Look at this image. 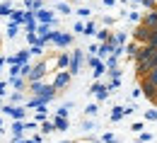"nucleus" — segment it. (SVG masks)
I'll return each instance as SVG.
<instances>
[{"mask_svg":"<svg viewBox=\"0 0 157 143\" xmlns=\"http://www.w3.org/2000/svg\"><path fill=\"white\" fill-rule=\"evenodd\" d=\"M152 37H155V29H147V27H143V24L136 29V41L143 44V46H147V44L152 41Z\"/></svg>","mask_w":157,"mask_h":143,"instance_id":"f257e3e1","label":"nucleus"},{"mask_svg":"<svg viewBox=\"0 0 157 143\" xmlns=\"http://www.w3.org/2000/svg\"><path fill=\"white\" fill-rule=\"evenodd\" d=\"M143 92H145V97L155 100V97H157V85H152L147 78H143Z\"/></svg>","mask_w":157,"mask_h":143,"instance_id":"f03ea898","label":"nucleus"},{"mask_svg":"<svg viewBox=\"0 0 157 143\" xmlns=\"http://www.w3.org/2000/svg\"><path fill=\"white\" fill-rule=\"evenodd\" d=\"M143 27H147V29H157V10L147 12V15L143 17Z\"/></svg>","mask_w":157,"mask_h":143,"instance_id":"7ed1b4c3","label":"nucleus"},{"mask_svg":"<svg viewBox=\"0 0 157 143\" xmlns=\"http://www.w3.org/2000/svg\"><path fill=\"white\" fill-rule=\"evenodd\" d=\"M80 61H82V51H75L73 54V61H70V75L80 70Z\"/></svg>","mask_w":157,"mask_h":143,"instance_id":"20e7f679","label":"nucleus"},{"mask_svg":"<svg viewBox=\"0 0 157 143\" xmlns=\"http://www.w3.org/2000/svg\"><path fill=\"white\" fill-rule=\"evenodd\" d=\"M51 39L56 41V44H60V46H65V44H70V41H73V37H70V34H58V32H53V37H51Z\"/></svg>","mask_w":157,"mask_h":143,"instance_id":"39448f33","label":"nucleus"},{"mask_svg":"<svg viewBox=\"0 0 157 143\" xmlns=\"http://www.w3.org/2000/svg\"><path fill=\"white\" fill-rule=\"evenodd\" d=\"M92 92H94V95H97L99 100H106V95H109V87H106V85H94V87H92Z\"/></svg>","mask_w":157,"mask_h":143,"instance_id":"423d86ee","label":"nucleus"},{"mask_svg":"<svg viewBox=\"0 0 157 143\" xmlns=\"http://www.w3.org/2000/svg\"><path fill=\"white\" fill-rule=\"evenodd\" d=\"M44 70H46V66H44V63H41V66H36V68H34V70L29 73V80H32V82H36L41 75H44Z\"/></svg>","mask_w":157,"mask_h":143,"instance_id":"0eeeda50","label":"nucleus"},{"mask_svg":"<svg viewBox=\"0 0 157 143\" xmlns=\"http://www.w3.org/2000/svg\"><path fill=\"white\" fill-rule=\"evenodd\" d=\"M68 80H70V73H58V78H56V82H53V87L58 90V87H63V85H68Z\"/></svg>","mask_w":157,"mask_h":143,"instance_id":"6e6552de","label":"nucleus"},{"mask_svg":"<svg viewBox=\"0 0 157 143\" xmlns=\"http://www.w3.org/2000/svg\"><path fill=\"white\" fill-rule=\"evenodd\" d=\"M5 112L12 114L15 119H22V117H24V109H20V107H5Z\"/></svg>","mask_w":157,"mask_h":143,"instance_id":"1a4fd4ad","label":"nucleus"},{"mask_svg":"<svg viewBox=\"0 0 157 143\" xmlns=\"http://www.w3.org/2000/svg\"><path fill=\"white\" fill-rule=\"evenodd\" d=\"M123 114H128V112H126V109H123V107H116V109H114V112H111V119H114V121H118V119H121V117H123Z\"/></svg>","mask_w":157,"mask_h":143,"instance_id":"9d476101","label":"nucleus"},{"mask_svg":"<svg viewBox=\"0 0 157 143\" xmlns=\"http://www.w3.org/2000/svg\"><path fill=\"white\" fill-rule=\"evenodd\" d=\"M39 20L41 22H51V20H53V15H51L48 10H39Z\"/></svg>","mask_w":157,"mask_h":143,"instance_id":"9b49d317","label":"nucleus"},{"mask_svg":"<svg viewBox=\"0 0 157 143\" xmlns=\"http://www.w3.org/2000/svg\"><path fill=\"white\" fill-rule=\"evenodd\" d=\"M145 78H147V80L152 82V85H157V66L152 68V70H150V73H147V75H145Z\"/></svg>","mask_w":157,"mask_h":143,"instance_id":"f8f14e48","label":"nucleus"},{"mask_svg":"<svg viewBox=\"0 0 157 143\" xmlns=\"http://www.w3.org/2000/svg\"><path fill=\"white\" fill-rule=\"evenodd\" d=\"M56 129H68V121H65L63 117H58V119H56Z\"/></svg>","mask_w":157,"mask_h":143,"instance_id":"ddd939ff","label":"nucleus"},{"mask_svg":"<svg viewBox=\"0 0 157 143\" xmlns=\"http://www.w3.org/2000/svg\"><path fill=\"white\" fill-rule=\"evenodd\" d=\"M68 63H70L68 56H60V58H58V66H60V68H63V66H68Z\"/></svg>","mask_w":157,"mask_h":143,"instance_id":"4468645a","label":"nucleus"},{"mask_svg":"<svg viewBox=\"0 0 157 143\" xmlns=\"http://www.w3.org/2000/svg\"><path fill=\"white\" fill-rule=\"evenodd\" d=\"M87 114L94 117V114H97V104H90V107H87Z\"/></svg>","mask_w":157,"mask_h":143,"instance_id":"2eb2a0df","label":"nucleus"},{"mask_svg":"<svg viewBox=\"0 0 157 143\" xmlns=\"http://www.w3.org/2000/svg\"><path fill=\"white\" fill-rule=\"evenodd\" d=\"M85 34H94V24H92V22L85 27Z\"/></svg>","mask_w":157,"mask_h":143,"instance_id":"dca6fc26","label":"nucleus"},{"mask_svg":"<svg viewBox=\"0 0 157 143\" xmlns=\"http://www.w3.org/2000/svg\"><path fill=\"white\" fill-rule=\"evenodd\" d=\"M0 15H10V7L7 5H0Z\"/></svg>","mask_w":157,"mask_h":143,"instance_id":"f3484780","label":"nucleus"},{"mask_svg":"<svg viewBox=\"0 0 157 143\" xmlns=\"http://www.w3.org/2000/svg\"><path fill=\"white\" fill-rule=\"evenodd\" d=\"M36 119H46V109H44V107L39 109V114H36Z\"/></svg>","mask_w":157,"mask_h":143,"instance_id":"a211bd4d","label":"nucleus"},{"mask_svg":"<svg viewBox=\"0 0 157 143\" xmlns=\"http://www.w3.org/2000/svg\"><path fill=\"white\" fill-rule=\"evenodd\" d=\"M143 2H145L147 7H152V5H155V0H143Z\"/></svg>","mask_w":157,"mask_h":143,"instance_id":"6ab92c4d","label":"nucleus"},{"mask_svg":"<svg viewBox=\"0 0 157 143\" xmlns=\"http://www.w3.org/2000/svg\"><path fill=\"white\" fill-rule=\"evenodd\" d=\"M155 66H157V54H155Z\"/></svg>","mask_w":157,"mask_h":143,"instance_id":"aec40b11","label":"nucleus"},{"mask_svg":"<svg viewBox=\"0 0 157 143\" xmlns=\"http://www.w3.org/2000/svg\"><path fill=\"white\" fill-rule=\"evenodd\" d=\"M152 102H155V104H157V97H155V100H152Z\"/></svg>","mask_w":157,"mask_h":143,"instance_id":"412c9836","label":"nucleus"}]
</instances>
